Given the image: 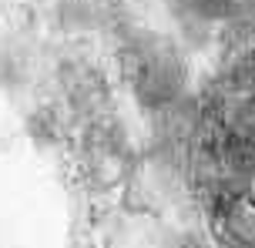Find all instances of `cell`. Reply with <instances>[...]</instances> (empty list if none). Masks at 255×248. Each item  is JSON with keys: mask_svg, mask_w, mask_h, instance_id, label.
I'll list each match as a JSON object with an SVG mask.
<instances>
[{"mask_svg": "<svg viewBox=\"0 0 255 248\" xmlns=\"http://www.w3.org/2000/svg\"><path fill=\"white\" fill-rule=\"evenodd\" d=\"M118 74L134 104L148 114L181 107L191 87V67L178 34L158 27H131L118 44Z\"/></svg>", "mask_w": 255, "mask_h": 248, "instance_id": "6da1fadb", "label": "cell"}, {"mask_svg": "<svg viewBox=\"0 0 255 248\" xmlns=\"http://www.w3.org/2000/svg\"><path fill=\"white\" fill-rule=\"evenodd\" d=\"M239 0H168V17L185 47L218 44L235 17Z\"/></svg>", "mask_w": 255, "mask_h": 248, "instance_id": "7a4b0ae2", "label": "cell"}]
</instances>
